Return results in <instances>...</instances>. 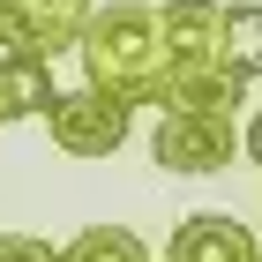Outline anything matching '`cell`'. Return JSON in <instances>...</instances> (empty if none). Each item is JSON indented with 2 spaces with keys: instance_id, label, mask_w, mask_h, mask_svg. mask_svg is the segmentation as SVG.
I'll list each match as a JSON object with an SVG mask.
<instances>
[{
  "instance_id": "5",
  "label": "cell",
  "mask_w": 262,
  "mask_h": 262,
  "mask_svg": "<svg viewBox=\"0 0 262 262\" xmlns=\"http://www.w3.org/2000/svg\"><path fill=\"white\" fill-rule=\"evenodd\" d=\"M217 8H225V0H165V8H158L165 75H187V68H217Z\"/></svg>"
},
{
  "instance_id": "3",
  "label": "cell",
  "mask_w": 262,
  "mask_h": 262,
  "mask_svg": "<svg viewBox=\"0 0 262 262\" xmlns=\"http://www.w3.org/2000/svg\"><path fill=\"white\" fill-rule=\"evenodd\" d=\"M232 150H240L232 120H195V113H165L158 135H150V158L165 172H225Z\"/></svg>"
},
{
  "instance_id": "1",
  "label": "cell",
  "mask_w": 262,
  "mask_h": 262,
  "mask_svg": "<svg viewBox=\"0 0 262 262\" xmlns=\"http://www.w3.org/2000/svg\"><path fill=\"white\" fill-rule=\"evenodd\" d=\"M82 90L105 105H158L165 98V38H158V8L150 0H98V15L82 23Z\"/></svg>"
},
{
  "instance_id": "4",
  "label": "cell",
  "mask_w": 262,
  "mask_h": 262,
  "mask_svg": "<svg viewBox=\"0 0 262 262\" xmlns=\"http://www.w3.org/2000/svg\"><path fill=\"white\" fill-rule=\"evenodd\" d=\"M165 262H262V247H255V225H240L232 210H195L172 225Z\"/></svg>"
},
{
  "instance_id": "6",
  "label": "cell",
  "mask_w": 262,
  "mask_h": 262,
  "mask_svg": "<svg viewBox=\"0 0 262 262\" xmlns=\"http://www.w3.org/2000/svg\"><path fill=\"white\" fill-rule=\"evenodd\" d=\"M165 113H195V120H232L247 105V82L225 75V68H187V75H165Z\"/></svg>"
},
{
  "instance_id": "7",
  "label": "cell",
  "mask_w": 262,
  "mask_h": 262,
  "mask_svg": "<svg viewBox=\"0 0 262 262\" xmlns=\"http://www.w3.org/2000/svg\"><path fill=\"white\" fill-rule=\"evenodd\" d=\"M0 8L30 30V45H38L45 60H53V53H75L82 23L98 15V0H0Z\"/></svg>"
},
{
  "instance_id": "10",
  "label": "cell",
  "mask_w": 262,
  "mask_h": 262,
  "mask_svg": "<svg viewBox=\"0 0 262 262\" xmlns=\"http://www.w3.org/2000/svg\"><path fill=\"white\" fill-rule=\"evenodd\" d=\"M60 262H158V255H150L142 232H127V225H82L75 240L60 247Z\"/></svg>"
},
{
  "instance_id": "8",
  "label": "cell",
  "mask_w": 262,
  "mask_h": 262,
  "mask_svg": "<svg viewBox=\"0 0 262 262\" xmlns=\"http://www.w3.org/2000/svg\"><path fill=\"white\" fill-rule=\"evenodd\" d=\"M217 68H225V75H240V82L262 75V8H255V0L217 8Z\"/></svg>"
},
{
  "instance_id": "2",
  "label": "cell",
  "mask_w": 262,
  "mask_h": 262,
  "mask_svg": "<svg viewBox=\"0 0 262 262\" xmlns=\"http://www.w3.org/2000/svg\"><path fill=\"white\" fill-rule=\"evenodd\" d=\"M38 120H45V135H53L60 158H113L127 142V113L90 98V90H53V105H45Z\"/></svg>"
},
{
  "instance_id": "9",
  "label": "cell",
  "mask_w": 262,
  "mask_h": 262,
  "mask_svg": "<svg viewBox=\"0 0 262 262\" xmlns=\"http://www.w3.org/2000/svg\"><path fill=\"white\" fill-rule=\"evenodd\" d=\"M45 105H53V60H15V68H0V127L38 120Z\"/></svg>"
},
{
  "instance_id": "12",
  "label": "cell",
  "mask_w": 262,
  "mask_h": 262,
  "mask_svg": "<svg viewBox=\"0 0 262 262\" xmlns=\"http://www.w3.org/2000/svg\"><path fill=\"white\" fill-rule=\"evenodd\" d=\"M240 158L262 165V113H247V127H240Z\"/></svg>"
},
{
  "instance_id": "11",
  "label": "cell",
  "mask_w": 262,
  "mask_h": 262,
  "mask_svg": "<svg viewBox=\"0 0 262 262\" xmlns=\"http://www.w3.org/2000/svg\"><path fill=\"white\" fill-rule=\"evenodd\" d=\"M0 262H60V247L30 240V232H0Z\"/></svg>"
}]
</instances>
